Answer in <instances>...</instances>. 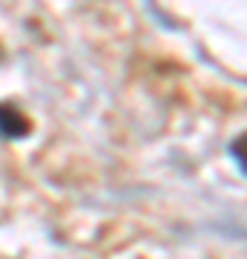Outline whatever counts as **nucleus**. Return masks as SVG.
Here are the masks:
<instances>
[{"mask_svg": "<svg viewBox=\"0 0 247 259\" xmlns=\"http://www.w3.org/2000/svg\"><path fill=\"white\" fill-rule=\"evenodd\" d=\"M0 61H3V47H0Z\"/></svg>", "mask_w": 247, "mask_h": 259, "instance_id": "nucleus-3", "label": "nucleus"}, {"mask_svg": "<svg viewBox=\"0 0 247 259\" xmlns=\"http://www.w3.org/2000/svg\"><path fill=\"white\" fill-rule=\"evenodd\" d=\"M230 158L236 161L238 173L244 176V136H238V139H233V144H230Z\"/></svg>", "mask_w": 247, "mask_h": 259, "instance_id": "nucleus-2", "label": "nucleus"}, {"mask_svg": "<svg viewBox=\"0 0 247 259\" xmlns=\"http://www.w3.org/2000/svg\"><path fill=\"white\" fill-rule=\"evenodd\" d=\"M32 118L20 110L18 104L0 101V139L3 141H20L32 136Z\"/></svg>", "mask_w": 247, "mask_h": 259, "instance_id": "nucleus-1", "label": "nucleus"}]
</instances>
